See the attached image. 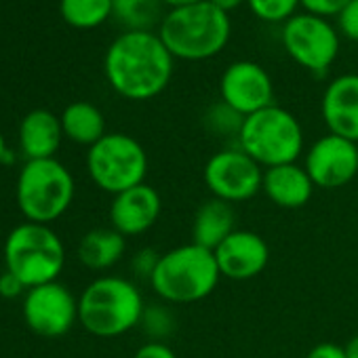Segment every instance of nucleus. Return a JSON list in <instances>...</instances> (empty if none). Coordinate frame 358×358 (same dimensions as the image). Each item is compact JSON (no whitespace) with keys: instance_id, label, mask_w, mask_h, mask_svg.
I'll return each mask as SVG.
<instances>
[{"instance_id":"5","label":"nucleus","mask_w":358,"mask_h":358,"mask_svg":"<svg viewBox=\"0 0 358 358\" xmlns=\"http://www.w3.org/2000/svg\"><path fill=\"white\" fill-rule=\"evenodd\" d=\"M238 148L262 169L297 162L303 154V129L297 116L276 103L245 116Z\"/></svg>"},{"instance_id":"35","label":"nucleus","mask_w":358,"mask_h":358,"mask_svg":"<svg viewBox=\"0 0 358 358\" xmlns=\"http://www.w3.org/2000/svg\"><path fill=\"white\" fill-rule=\"evenodd\" d=\"M343 352L348 358H358V335H354L345 345H343Z\"/></svg>"},{"instance_id":"27","label":"nucleus","mask_w":358,"mask_h":358,"mask_svg":"<svg viewBox=\"0 0 358 358\" xmlns=\"http://www.w3.org/2000/svg\"><path fill=\"white\" fill-rule=\"evenodd\" d=\"M335 20H337L335 28L339 36L358 43V0H350Z\"/></svg>"},{"instance_id":"4","label":"nucleus","mask_w":358,"mask_h":358,"mask_svg":"<svg viewBox=\"0 0 358 358\" xmlns=\"http://www.w3.org/2000/svg\"><path fill=\"white\" fill-rule=\"evenodd\" d=\"M141 291L122 276H99L78 297V322L95 337H118L139 327Z\"/></svg>"},{"instance_id":"26","label":"nucleus","mask_w":358,"mask_h":358,"mask_svg":"<svg viewBox=\"0 0 358 358\" xmlns=\"http://www.w3.org/2000/svg\"><path fill=\"white\" fill-rule=\"evenodd\" d=\"M243 120H245V116H241L238 112H234L224 101H217L205 114V127L211 133L222 135V137H238L241 127H243Z\"/></svg>"},{"instance_id":"16","label":"nucleus","mask_w":358,"mask_h":358,"mask_svg":"<svg viewBox=\"0 0 358 358\" xmlns=\"http://www.w3.org/2000/svg\"><path fill=\"white\" fill-rule=\"evenodd\" d=\"M320 114L329 133L358 143V74H341L327 85Z\"/></svg>"},{"instance_id":"33","label":"nucleus","mask_w":358,"mask_h":358,"mask_svg":"<svg viewBox=\"0 0 358 358\" xmlns=\"http://www.w3.org/2000/svg\"><path fill=\"white\" fill-rule=\"evenodd\" d=\"M211 5H215L217 9H222L224 13H234V11H238L243 5H247V0H209Z\"/></svg>"},{"instance_id":"22","label":"nucleus","mask_w":358,"mask_h":358,"mask_svg":"<svg viewBox=\"0 0 358 358\" xmlns=\"http://www.w3.org/2000/svg\"><path fill=\"white\" fill-rule=\"evenodd\" d=\"M162 0H112V17L124 26V30L154 32L166 15Z\"/></svg>"},{"instance_id":"17","label":"nucleus","mask_w":358,"mask_h":358,"mask_svg":"<svg viewBox=\"0 0 358 358\" xmlns=\"http://www.w3.org/2000/svg\"><path fill=\"white\" fill-rule=\"evenodd\" d=\"M316 186L310 179L303 164L291 162L272 169H264L262 192L266 199L280 209H301L310 203Z\"/></svg>"},{"instance_id":"3","label":"nucleus","mask_w":358,"mask_h":358,"mask_svg":"<svg viewBox=\"0 0 358 358\" xmlns=\"http://www.w3.org/2000/svg\"><path fill=\"white\" fill-rule=\"evenodd\" d=\"M220 280L215 253L196 243H186L160 253L148 282L164 303L186 306L209 297Z\"/></svg>"},{"instance_id":"14","label":"nucleus","mask_w":358,"mask_h":358,"mask_svg":"<svg viewBox=\"0 0 358 358\" xmlns=\"http://www.w3.org/2000/svg\"><path fill=\"white\" fill-rule=\"evenodd\" d=\"M213 253L222 278L230 280H251L259 276L270 262L268 243L257 232L238 228Z\"/></svg>"},{"instance_id":"1","label":"nucleus","mask_w":358,"mask_h":358,"mask_svg":"<svg viewBox=\"0 0 358 358\" xmlns=\"http://www.w3.org/2000/svg\"><path fill=\"white\" fill-rule=\"evenodd\" d=\"M175 57L158 32L124 30L106 51L103 74L114 93L129 101L158 97L173 78Z\"/></svg>"},{"instance_id":"9","label":"nucleus","mask_w":358,"mask_h":358,"mask_svg":"<svg viewBox=\"0 0 358 358\" xmlns=\"http://www.w3.org/2000/svg\"><path fill=\"white\" fill-rule=\"evenodd\" d=\"M280 43L287 55L312 74H327L341 49L337 28L327 17L306 11L282 24Z\"/></svg>"},{"instance_id":"11","label":"nucleus","mask_w":358,"mask_h":358,"mask_svg":"<svg viewBox=\"0 0 358 358\" xmlns=\"http://www.w3.org/2000/svg\"><path fill=\"white\" fill-rule=\"evenodd\" d=\"M24 318L43 337H62L78 320V299L57 280L32 287L24 299Z\"/></svg>"},{"instance_id":"29","label":"nucleus","mask_w":358,"mask_h":358,"mask_svg":"<svg viewBox=\"0 0 358 358\" xmlns=\"http://www.w3.org/2000/svg\"><path fill=\"white\" fill-rule=\"evenodd\" d=\"M158 257L160 255L154 249H141L139 253H135V257L131 262V268H133L135 276L150 280V276H152V272H154V268L158 264Z\"/></svg>"},{"instance_id":"37","label":"nucleus","mask_w":358,"mask_h":358,"mask_svg":"<svg viewBox=\"0 0 358 358\" xmlns=\"http://www.w3.org/2000/svg\"><path fill=\"white\" fill-rule=\"evenodd\" d=\"M356 156H358V143H356Z\"/></svg>"},{"instance_id":"32","label":"nucleus","mask_w":358,"mask_h":358,"mask_svg":"<svg viewBox=\"0 0 358 358\" xmlns=\"http://www.w3.org/2000/svg\"><path fill=\"white\" fill-rule=\"evenodd\" d=\"M306 358H348V356L343 352V345H337L333 341H322V343H316L306 354Z\"/></svg>"},{"instance_id":"23","label":"nucleus","mask_w":358,"mask_h":358,"mask_svg":"<svg viewBox=\"0 0 358 358\" xmlns=\"http://www.w3.org/2000/svg\"><path fill=\"white\" fill-rule=\"evenodd\" d=\"M64 22L78 30H93L112 17V0H59Z\"/></svg>"},{"instance_id":"34","label":"nucleus","mask_w":358,"mask_h":358,"mask_svg":"<svg viewBox=\"0 0 358 358\" xmlns=\"http://www.w3.org/2000/svg\"><path fill=\"white\" fill-rule=\"evenodd\" d=\"M205 3V0H162V5L171 11V9H182V7H190V5H199Z\"/></svg>"},{"instance_id":"6","label":"nucleus","mask_w":358,"mask_h":358,"mask_svg":"<svg viewBox=\"0 0 358 358\" xmlns=\"http://www.w3.org/2000/svg\"><path fill=\"white\" fill-rule=\"evenodd\" d=\"M74 201V177L55 158L26 160L17 177V205L32 224L59 220Z\"/></svg>"},{"instance_id":"13","label":"nucleus","mask_w":358,"mask_h":358,"mask_svg":"<svg viewBox=\"0 0 358 358\" xmlns=\"http://www.w3.org/2000/svg\"><path fill=\"white\" fill-rule=\"evenodd\" d=\"M220 97L241 116H251L274 103V83L264 66L241 59L222 72Z\"/></svg>"},{"instance_id":"15","label":"nucleus","mask_w":358,"mask_h":358,"mask_svg":"<svg viewBox=\"0 0 358 358\" xmlns=\"http://www.w3.org/2000/svg\"><path fill=\"white\" fill-rule=\"evenodd\" d=\"M162 211L160 194L148 186L139 184L131 190H124L112 199L110 205V224L116 232L127 236L145 234L158 222Z\"/></svg>"},{"instance_id":"12","label":"nucleus","mask_w":358,"mask_h":358,"mask_svg":"<svg viewBox=\"0 0 358 358\" xmlns=\"http://www.w3.org/2000/svg\"><path fill=\"white\" fill-rule=\"evenodd\" d=\"M303 169L316 188L339 190L358 177L356 143L339 135L327 133L318 137L306 152Z\"/></svg>"},{"instance_id":"21","label":"nucleus","mask_w":358,"mask_h":358,"mask_svg":"<svg viewBox=\"0 0 358 358\" xmlns=\"http://www.w3.org/2000/svg\"><path fill=\"white\" fill-rule=\"evenodd\" d=\"M64 137L78 145H95L106 135V118L101 110L89 101H74L62 112Z\"/></svg>"},{"instance_id":"20","label":"nucleus","mask_w":358,"mask_h":358,"mask_svg":"<svg viewBox=\"0 0 358 358\" xmlns=\"http://www.w3.org/2000/svg\"><path fill=\"white\" fill-rule=\"evenodd\" d=\"M127 251V238L114 228H97L87 232L78 243V259L89 270H108L116 266Z\"/></svg>"},{"instance_id":"2","label":"nucleus","mask_w":358,"mask_h":358,"mask_svg":"<svg viewBox=\"0 0 358 358\" xmlns=\"http://www.w3.org/2000/svg\"><path fill=\"white\" fill-rule=\"evenodd\" d=\"M158 36L175 59L207 62L228 47L232 22L228 13L205 0L166 11L158 26Z\"/></svg>"},{"instance_id":"25","label":"nucleus","mask_w":358,"mask_h":358,"mask_svg":"<svg viewBox=\"0 0 358 358\" xmlns=\"http://www.w3.org/2000/svg\"><path fill=\"white\" fill-rule=\"evenodd\" d=\"M139 327L150 341H164L175 331V314L166 306H145Z\"/></svg>"},{"instance_id":"24","label":"nucleus","mask_w":358,"mask_h":358,"mask_svg":"<svg viewBox=\"0 0 358 358\" xmlns=\"http://www.w3.org/2000/svg\"><path fill=\"white\" fill-rule=\"evenodd\" d=\"M247 7L264 24H285L297 15L301 0H247Z\"/></svg>"},{"instance_id":"7","label":"nucleus","mask_w":358,"mask_h":358,"mask_svg":"<svg viewBox=\"0 0 358 358\" xmlns=\"http://www.w3.org/2000/svg\"><path fill=\"white\" fill-rule=\"evenodd\" d=\"M7 270L24 280L28 289L55 282L66 266L62 238L45 224H22L5 243Z\"/></svg>"},{"instance_id":"28","label":"nucleus","mask_w":358,"mask_h":358,"mask_svg":"<svg viewBox=\"0 0 358 358\" xmlns=\"http://www.w3.org/2000/svg\"><path fill=\"white\" fill-rule=\"evenodd\" d=\"M350 0H301V9L318 17H337Z\"/></svg>"},{"instance_id":"18","label":"nucleus","mask_w":358,"mask_h":358,"mask_svg":"<svg viewBox=\"0 0 358 358\" xmlns=\"http://www.w3.org/2000/svg\"><path fill=\"white\" fill-rule=\"evenodd\" d=\"M62 120L49 110H32L20 124V148L26 160L53 158L62 145Z\"/></svg>"},{"instance_id":"10","label":"nucleus","mask_w":358,"mask_h":358,"mask_svg":"<svg viewBox=\"0 0 358 358\" xmlns=\"http://www.w3.org/2000/svg\"><path fill=\"white\" fill-rule=\"evenodd\" d=\"M203 179L213 199L238 205L262 192L264 169L238 145L224 148L207 160Z\"/></svg>"},{"instance_id":"31","label":"nucleus","mask_w":358,"mask_h":358,"mask_svg":"<svg viewBox=\"0 0 358 358\" xmlns=\"http://www.w3.org/2000/svg\"><path fill=\"white\" fill-rule=\"evenodd\" d=\"M28 287L24 285V280L20 276H15L13 272H3L0 274V295L7 297V299H15L20 297Z\"/></svg>"},{"instance_id":"8","label":"nucleus","mask_w":358,"mask_h":358,"mask_svg":"<svg viewBox=\"0 0 358 358\" xmlns=\"http://www.w3.org/2000/svg\"><path fill=\"white\" fill-rule=\"evenodd\" d=\"M87 171L99 190L116 196L145 184L148 154L135 137L127 133H106L89 148Z\"/></svg>"},{"instance_id":"36","label":"nucleus","mask_w":358,"mask_h":358,"mask_svg":"<svg viewBox=\"0 0 358 358\" xmlns=\"http://www.w3.org/2000/svg\"><path fill=\"white\" fill-rule=\"evenodd\" d=\"M7 143H5V137H3V133H0V164H3V160H5V154H7Z\"/></svg>"},{"instance_id":"19","label":"nucleus","mask_w":358,"mask_h":358,"mask_svg":"<svg viewBox=\"0 0 358 358\" xmlns=\"http://www.w3.org/2000/svg\"><path fill=\"white\" fill-rule=\"evenodd\" d=\"M234 230H236L234 205L211 196L194 213L192 243H196L209 251H215Z\"/></svg>"},{"instance_id":"30","label":"nucleus","mask_w":358,"mask_h":358,"mask_svg":"<svg viewBox=\"0 0 358 358\" xmlns=\"http://www.w3.org/2000/svg\"><path fill=\"white\" fill-rule=\"evenodd\" d=\"M133 358H177V356L166 341H145L141 348H137Z\"/></svg>"}]
</instances>
